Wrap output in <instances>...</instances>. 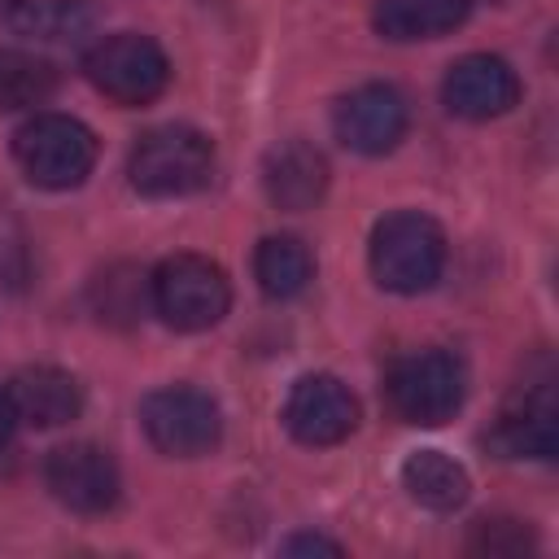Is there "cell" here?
Listing matches in <instances>:
<instances>
[{
    "instance_id": "10",
    "label": "cell",
    "mask_w": 559,
    "mask_h": 559,
    "mask_svg": "<svg viewBox=\"0 0 559 559\" xmlns=\"http://www.w3.org/2000/svg\"><path fill=\"white\" fill-rule=\"evenodd\" d=\"M441 96H445V109H450L454 118L489 122V118H502L507 109H515V100H520V79H515V70H511L502 57L472 52V57H459V61L445 70Z\"/></svg>"
},
{
    "instance_id": "20",
    "label": "cell",
    "mask_w": 559,
    "mask_h": 559,
    "mask_svg": "<svg viewBox=\"0 0 559 559\" xmlns=\"http://www.w3.org/2000/svg\"><path fill=\"white\" fill-rule=\"evenodd\" d=\"M533 546V528L524 520H476L467 550L476 555H524Z\"/></svg>"
},
{
    "instance_id": "13",
    "label": "cell",
    "mask_w": 559,
    "mask_h": 559,
    "mask_svg": "<svg viewBox=\"0 0 559 559\" xmlns=\"http://www.w3.org/2000/svg\"><path fill=\"white\" fill-rule=\"evenodd\" d=\"M262 188L280 210H310L328 192V162L306 140H284L262 162Z\"/></svg>"
},
{
    "instance_id": "7",
    "label": "cell",
    "mask_w": 559,
    "mask_h": 559,
    "mask_svg": "<svg viewBox=\"0 0 559 559\" xmlns=\"http://www.w3.org/2000/svg\"><path fill=\"white\" fill-rule=\"evenodd\" d=\"M140 424H144L148 441L162 454H175V459L210 454L218 445V437H223L218 402L205 389H192V384L153 389L144 397V406H140Z\"/></svg>"
},
{
    "instance_id": "17",
    "label": "cell",
    "mask_w": 559,
    "mask_h": 559,
    "mask_svg": "<svg viewBox=\"0 0 559 559\" xmlns=\"http://www.w3.org/2000/svg\"><path fill=\"white\" fill-rule=\"evenodd\" d=\"M0 22L35 39H74L92 31L96 9L87 0H0Z\"/></svg>"
},
{
    "instance_id": "14",
    "label": "cell",
    "mask_w": 559,
    "mask_h": 559,
    "mask_svg": "<svg viewBox=\"0 0 559 559\" xmlns=\"http://www.w3.org/2000/svg\"><path fill=\"white\" fill-rule=\"evenodd\" d=\"M9 397L17 406V419H26L35 428H61V424L79 419V411H83V384L61 367L17 371Z\"/></svg>"
},
{
    "instance_id": "8",
    "label": "cell",
    "mask_w": 559,
    "mask_h": 559,
    "mask_svg": "<svg viewBox=\"0 0 559 559\" xmlns=\"http://www.w3.org/2000/svg\"><path fill=\"white\" fill-rule=\"evenodd\" d=\"M406 122H411V109H406V96L389 83H362L354 87L349 96H341L336 114H332V127H336V140L362 157H380L389 148H397V140L406 135Z\"/></svg>"
},
{
    "instance_id": "23",
    "label": "cell",
    "mask_w": 559,
    "mask_h": 559,
    "mask_svg": "<svg viewBox=\"0 0 559 559\" xmlns=\"http://www.w3.org/2000/svg\"><path fill=\"white\" fill-rule=\"evenodd\" d=\"M13 428H17V406H13L9 389H0V445L13 437Z\"/></svg>"
},
{
    "instance_id": "11",
    "label": "cell",
    "mask_w": 559,
    "mask_h": 559,
    "mask_svg": "<svg viewBox=\"0 0 559 559\" xmlns=\"http://www.w3.org/2000/svg\"><path fill=\"white\" fill-rule=\"evenodd\" d=\"M358 402L336 376H301L284 402V428L301 445H336L354 432Z\"/></svg>"
},
{
    "instance_id": "3",
    "label": "cell",
    "mask_w": 559,
    "mask_h": 559,
    "mask_svg": "<svg viewBox=\"0 0 559 559\" xmlns=\"http://www.w3.org/2000/svg\"><path fill=\"white\" fill-rule=\"evenodd\" d=\"M13 162L35 188H79L96 166V135L70 114H35L13 135Z\"/></svg>"
},
{
    "instance_id": "2",
    "label": "cell",
    "mask_w": 559,
    "mask_h": 559,
    "mask_svg": "<svg viewBox=\"0 0 559 559\" xmlns=\"http://www.w3.org/2000/svg\"><path fill=\"white\" fill-rule=\"evenodd\" d=\"M210 170H214L210 135L197 127H183V122H166V127L144 131L131 148V162H127L131 188L144 197H157V201L188 197V192L205 188Z\"/></svg>"
},
{
    "instance_id": "9",
    "label": "cell",
    "mask_w": 559,
    "mask_h": 559,
    "mask_svg": "<svg viewBox=\"0 0 559 559\" xmlns=\"http://www.w3.org/2000/svg\"><path fill=\"white\" fill-rule=\"evenodd\" d=\"M44 480H48V489L61 507L83 511V515L109 511L118 502V489H122L118 463L109 459V450H100L92 441L57 445L44 463Z\"/></svg>"
},
{
    "instance_id": "18",
    "label": "cell",
    "mask_w": 559,
    "mask_h": 559,
    "mask_svg": "<svg viewBox=\"0 0 559 559\" xmlns=\"http://www.w3.org/2000/svg\"><path fill=\"white\" fill-rule=\"evenodd\" d=\"M253 275H258V288L266 297L288 301L310 284L314 258L297 236H266L258 245V253H253Z\"/></svg>"
},
{
    "instance_id": "4",
    "label": "cell",
    "mask_w": 559,
    "mask_h": 559,
    "mask_svg": "<svg viewBox=\"0 0 559 559\" xmlns=\"http://www.w3.org/2000/svg\"><path fill=\"white\" fill-rule=\"evenodd\" d=\"M148 297L175 332H205L227 314L231 284L218 262L201 253H175L148 275Z\"/></svg>"
},
{
    "instance_id": "21",
    "label": "cell",
    "mask_w": 559,
    "mask_h": 559,
    "mask_svg": "<svg viewBox=\"0 0 559 559\" xmlns=\"http://www.w3.org/2000/svg\"><path fill=\"white\" fill-rule=\"evenodd\" d=\"M135 271H109V275H100V284H96V293H100V319H135L140 314V293H131L127 297V288H135Z\"/></svg>"
},
{
    "instance_id": "16",
    "label": "cell",
    "mask_w": 559,
    "mask_h": 559,
    "mask_svg": "<svg viewBox=\"0 0 559 559\" xmlns=\"http://www.w3.org/2000/svg\"><path fill=\"white\" fill-rule=\"evenodd\" d=\"M402 485H406V493H411L419 507H428V511H454V507H463L467 493H472V480H467L463 463H454V459L441 454V450H415V454H406V463H402Z\"/></svg>"
},
{
    "instance_id": "15",
    "label": "cell",
    "mask_w": 559,
    "mask_h": 559,
    "mask_svg": "<svg viewBox=\"0 0 559 559\" xmlns=\"http://www.w3.org/2000/svg\"><path fill=\"white\" fill-rule=\"evenodd\" d=\"M467 0H376V31L384 39H437V35H450L454 26H463L467 17Z\"/></svg>"
},
{
    "instance_id": "5",
    "label": "cell",
    "mask_w": 559,
    "mask_h": 559,
    "mask_svg": "<svg viewBox=\"0 0 559 559\" xmlns=\"http://www.w3.org/2000/svg\"><path fill=\"white\" fill-rule=\"evenodd\" d=\"M83 74L100 96H109L118 105H148L166 92L170 61L148 35L118 31V35L96 39L83 52Z\"/></svg>"
},
{
    "instance_id": "19",
    "label": "cell",
    "mask_w": 559,
    "mask_h": 559,
    "mask_svg": "<svg viewBox=\"0 0 559 559\" xmlns=\"http://www.w3.org/2000/svg\"><path fill=\"white\" fill-rule=\"evenodd\" d=\"M57 92V66L48 57L4 48L0 52V109H35Z\"/></svg>"
},
{
    "instance_id": "22",
    "label": "cell",
    "mask_w": 559,
    "mask_h": 559,
    "mask_svg": "<svg viewBox=\"0 0 559 559\" xmlns=\"http://www.w3.org/2000/svg\"><path fill=\"white\" fill-rule=\"evenodd\" d=\"M284 555H341V546L319 537V533H297L284 542Z\"/></svg>"
},
{
    "instance_id": "6",
    "label": "cell",
    "mask_w": 559,
    "mask_h": 559,
    "mask_svg": "<svg viewBox=\"0 0 559 559\" xmlns=\"http://www.w3.org/2000/svg\"><path fill=\"white\" fill-rule=\"evenodd\" d=\"M467 393V371L454 354L445 349H419L393 362L389 371V402L406 424L437 428L454 419Z\"/></svg>"
},
{
    "instance_id": "12",
    "label": "cell",
    "mask_w": 559,
    "mask_h": 559,
    "mask_svg": "<svg viewBox=\"0 0 559 559\" xmlns=\"http://www.w3.org/2000/svg\"><path fill=\"white\" fill-rule=\"evenodd\" d=\"M489 445L502 459H550L559 450V411L550 384H537L533 393L511 402L493 424Z\"/></svg>"
},
{
    "instance_id": "1",
    "label": "cell",
    "mask_w": 559,
    "mask_h": 559,
    "mask_svg": "<svg viewBox=\"0 0 559 559\" xmlns=\"http://www.w3.org/2000/svg\"><path fill=\"white\" fill-rule=\"evenodd\" d=\"M445 271V231L419 214H384L371 231V275L389 293H428Z\"/></svg>"
}]
</instances>
